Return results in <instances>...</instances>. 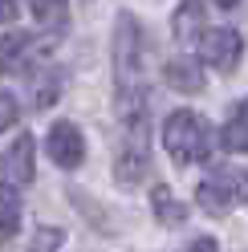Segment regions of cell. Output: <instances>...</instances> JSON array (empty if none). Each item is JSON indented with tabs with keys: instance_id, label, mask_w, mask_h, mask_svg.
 <instances>
[{
	"instance_id": "cell-1",
	"label": "cell",
	"mask_w": 248,
	"mask_h": 252,
	"mask_svg": "<svg viewBox=\"0 0 248 252\" xmlns=\"http://www.w3.org/2000/svg\"><path fill=\"white\" fill-rule=\"evenodd\" d=\"M212 126L204 114H195V110H175V114H167L163 122V147L167 155L179 163V167H195L204 163L212 155Z\"/></svg>"
},
{
	"instance_id": "cell-2",
	"label": "cell",
	"mask_w": 248,
	"mask_h": 252,
	"mask_svg": "<svg viewBox=\"0 0 248 252\" xmlns=\"http://www.w3.org/2000/svg\"><path fill=\"white\" fill-rule=\"evenodd\" d=\"M114 77H118V102L143 98V29L134 12H118L114 21Z\"/></svg>"
},
{
	"instance_id": "cell-3",
	"label": "cell",
	"mask_w": 248,
	"mask_h": 252,
	"mask_svg": "<svg viewBox=\"0 0 248 252\" xmlns=\"http://www.w3.org/2000/svg\"><path fill=\"white\" fill-rule=\"evenodd\" d=\"M195 203L204 208L208 216H224L232 208L248 203V171L240 167H220L195 187Z\"/></svg>"
},
{
	"instance_id": "cell-4",
	"label": "cell",
	"mask_w": 248,
	"mask_h": 252,
	"mask_svg": "<svg viewBox=\"0 0 248 252\" xmlns=\"http://www.w3.org/2000/svg\"><path fill=\"white\" fill-rule=\"evenodd\" d=\"M240 57H244V37L236 33V29H204L199 33V61H204L208 69H220V73H232L240 65Z\"/></svg>"
},
{
	"instance_id": "cell-5",
	"label": "cell",
	"mask_w": 248,
	"mask_h": 252,
	"mask_svg": "<svg viewBox=\"0 0 248 252\" xmlns=\"http://www.w3.org/2000/svg\"><path fill=\"white\" fill-rule=\"evenodd\" d=\"M33 175H37V143H33V134H21L0 155V179H4V187L17 191V187L33 183Z\"/></svg>"
},
{
	"instance_id": "cell-6",
	"label": "cell",
	"mask_w": 248,
	"mask_h": 252,
	"mask_svg": "<svg viewBox=\"0 0 248 252\" xmlns=\"http://www.w3.org/2000/svg\"><path fill=\"white\" fill-rule=\"evenodd\" d=\"M49 159L61 171H77L86 163V138L73 122H53L49 126Z\"/></svg>"
},
{
	"instance_id": "cell-7",
	"label": "cell",
	"mask_w": 248,
	"mask_h": 252,
	"mask_svg": "<svg viewBox=\"0 0 248 252\" xmlns=\"http://www.w3.org/2000/svg\"><path fill=\"white\" fill-rule=\"evenodd\" d=\"M163 82L171 90H179V94H199L204 90V69H199V61H191V57H171L163 65Z\"/></svg>"
},
{
	"instance_id": "cell-8",
	"label": "cell",
	"mask_w": 248,
	"mask_h": 252,
	"mask_svg": "<svg viewBox=\"0 0 248 252\" xmlns=\"http://www.w3.org/2000/svg\"><path fill=\"white\" fill-rule=\"evenodd\" d=\"M151 208H155V220L159 224H167V228H179V224H187V203H179L175 195H171V187L167 183H155V191H151Z\"/></svg>"
},
{
	"instance_id": "cell-9",
	"label": "cell",
	"mask_w": 248,
	"mask_h": 252,
	"mask_svg": "<svg viewBox=\"0 0 248 252\" xmlns=\"http://www.w3.org/2000/svg\"><path fill=\"white\" fill-rule=\"evenodd\" d=\"M220 147L224 151H236V155H248V98L232 110L228 126L220 130Z\"/></svg>"
},
{
	"instance_id": "cell-10",
	"label": "cell",
	"mask_w": 248,
	"mask_h": 252,
	"mask_svg": "<svg viewBox=\"0 0 248 252\" xmlns=\"http://www.w3.org/2000/svg\"><path fill=\"white\" fill-rule=\"evenodd\" d=\"M17 232H21V199L12 187L0 183V244H8Z\"/></svg>"
},
{
	"instance_id": "cell-11",
	"label": "cell",
	"mask_w": 248,
	"mask_h": 252,
	"mask_svg": "<svg viewBox=\"0 0 248 252\" xmlns=\"http://www.w3.org/2000/svg\"><path fill=\"white\" fill-rule=\"evenodd\" d=\"M199 33H204V12H199L195 0H183L179 12H175V41L183 45V41H191Z\"/></svg>"
},
{
	"instance_id": "cell-12",
	"label": "cell",
	"mask_w": 248,
	"mask_h": 252,
	"mask_svg": "<svg viewBox=\"0 0 248 252\" xmlns=\"http://www.w3.org/2000/svg\"><path fill=\"white\" fill-rule=\"evenodd\" d=\"M25 53H29V37H25V33H12V37H4V41H0V73L17 69L21 61H25Z\"/></svg>"
},
{
	"instance_id": "cell-13",
	"label": "cell",
	"mask_w": 248,
	"mask_h": 252,
	"mask_svg": "<svg viewBox=\"0 0 248 252\" xmlns=\"http://www.w3.org/2000/svg\"><path fill=\"white\" fill-rule=\"evenodd\" d=\"M29 8H33V17L41 21V25H65V17H69V0H29Z\"/></svg>"
},
{
	"instance_id": "cell-14",
	"label": "cell",
	"mask_w": 248,
	"mask_h": 252,
	"mask_svg": "<svg viewBox=\"0 0 248 252\" xmlns=\"http://www.w3.org/2000/svg\"><path fill=\"white\" fill-rule=\"evenodd\" d=\"M61 77H65V73H61V69H45L41 77H37V94H33V102L45 110V106H53L57 98H61V90H65V86H61Z\"/></svg>"
},
{
	"instance_id": "cell-15",
	"label": "cell",
	"mask_w": 248,
	"mask_h": 252,
	"mask_svg": "<svg viewBox=\"0 0 248 252\" xmlns=\"http://www.w3.org/2000/svg\"><path fill=\"white\" fill-rule=\"evenodd\" d=\"M61 244H65V232L45 224V228L33 232V244H29V252H61Z\"/></svg>"
},
{
	"instance_id": "cell-16",
	"label": "cell",
	"mask_w": 248,
	"mask_h": 252,
	"mask_svg": "<svg viewBox=\"0 0 248 252\" xmlns=\"http://www.w3.org/2000/svg\"><path fill=\"white\" fill-rule=\"evenodd\" d=\"M17 118H21V106H17V98H12L8 90H0V134H4L8 126H17Z\"/></svg>"
},
{
	"instance_id": "cell-17",
	"label": "cell",
	"mask_w": 248,
	"mask_h": 252,
	"mask_svg": "<svg viewBox=\"0 0 248 252\" xmlns=\"http://www.w3.org/2000/svg\"><path fill=\"white\" fill-rule=\"evenodd\" d=\"M187 252H220V244H216L212 236H199L195 244H187Z\"/></svg>"
},
{
	"instance_id": "cell-18",
	"label": "cell",
	"mask_w": 248,
	"mask_h": 252,
	"mask_svg": "<svg viewBox=\"0 0 248 252\" xmlns=\"http://www.w3.org/2000/svg\"><path fill=\"white\" fill-rule=\"evenodd\" d=\"M17 21V0H0V25Z\"/></svg>"
},
{
	"instance_id": "cell-19",
	"label": "cell",
	"mask_w": 248,
	"mask_h": 252,
	"mask_svg": "<svg viewBox=\"0 0 248 252\" xmlns=\"http://www.w3.org/2000/svg\"><path fill=\"white\" fill-rule=\"evenodd\" d=\"M216 4H220V8H236L240 0H216Z\"/></svg>"
}]
</instances>
